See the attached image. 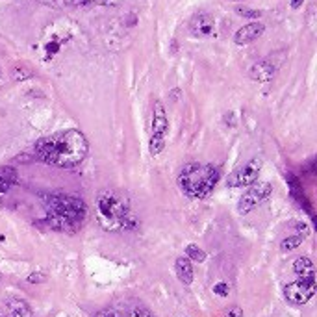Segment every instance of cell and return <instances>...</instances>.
Wrapping results in <instances>:
<instances>
[{
    "label": "cell",
    "instance_id": "4fadbf2b",
    "mask_svg": "<svg viewBox=\"0 0 317 317\" xmlns=\"http://www.w3.org/2000/svg\"><path fill=\"white\" fill-rule=\"evenodd\" d=\"M175 271H176V277L180 280L184 286H191L193 282V262H189L186 256H180V258H176L175 262Z\"/></svg>",
    "mask_w": 317,
    "mask_h": 317
},
{
    "label": "cell",
    "instance_id": "52a82bcc",
    "mask_svg": "<svg viewBox=\"0 0 317 317\" xmlns=\"http://www.w3.org/2000/svg\"><path fill=\"white\" fill-rule=\"evenodd\" d=\"M262 158H253L247 163H243L241 167H238L232 175L228 176V188H251L253 184H256L262 173Z\"/></svg>",
    "mask_w": 317,
    "mask_h": 317
},
{
    "label": "cell",
    "instance_id": "4dcf8cb0",
    "mask_svg": "<svg viewBox=\"0 0 317 317\" xmlns=\"http://www.w3.org/2000/svg\"><path fill=\"white\" fill-rule=\"evenodd\" d=\"M305 4V0H292V7L293 9H299V7Z\"/></svg>",
    "mask_w": 317,
    "mask_h": 317
},
{
    "label": "cell",
    "instance_id": "44dd1931",
    "mask_svg": "<svg viewBox=\"0 0 317 317\" xmlns=\"http://www.w3.org/2000/svg\"><path fill=\"white\" fill-rule=\"evenodd\" d=\"M0 176H2L9 186H13V184L17 182V171L13 167H0Z\"/></svg>",
    "mask_w": 317,
    "mask_h": 317
},
{
    "label": "cell",
    "instance_id": "d6986e66",
    "mask_svg": "<svg viewBox=\"0 0 317 317\" xmlns=\"http://www.w3.org/2000/svg\"><path fill=\"white\" fill-rule=\"evenodd\" d=\"M165 149V137H160V136H150L149 139V154L152 158L156 156H160Z\"/></svg>",
    "mask_w": 317,
    "mask_h": 317
},
{
    "label": "cell",
    "instance_id": "6da1fadb",
    "mask_svg": "<svg viewBox=\"0 0 317 317\" xmlns=\"http://www.w3.org/2000/svg\"><path fill=\"white\" fill-rule=\"evenodd\" d=\"M35 156L41 162L56 167H76L87 158L89 143L84 132L69 128L35 141Z\"/></svg>",
    "mask_w": 317,
    "mask_h": 317
},
{
    "label": "cell",
    "instance_id": "7402d4cb",
    "mask_svg": "<svg viewBox=\"0 0 317 317\" xmlns=\"http://www.w3.org/2000/svg\"><path fill=\"white\" fill-rule=\"evenodd\" d=\"M214 293L217 297H228V293H230V286L227 282H217L214 286Z\"/></svg>",
    "mask_w": 317,
    "mask_h": 317
},
{
    "label": "cell",
    "instance_id": "603a6c76",
    "mask_svg": "<svg viewBox=\"0 0 317 317\" xmlns=\"http://www.w3.org/2000/svg\"><path fill=\"white\" fill-rule=\"evenodd\" d=\"M121 0H80V4L84 6H93V4H100V6H115Z\"/></svg>",
    "mask_w": 317,
    "mask_h": 317
},
{
    "label": "cell",
    "instance_id": "30bf717a",
    "mask_svg": "<svg viewBox=\"0 0 317 317\" xmlns=\"http://www.w3.org/2000/svg\"><path fill=\"white\" fill-rule=\"evenodd\" d=\"M277 67L279 65H275L271 61V58H264L256 61V63L249 69V76L256 80V82H271L273 76H275V72H277Z\"/></svg>",
    "mask_w": 317,
    "mask_h": 317
},
{
    "label": "cell",
    "instance_id": "f546056e",
    "mask_svg": "<svg viewBox=\"0 0 317 317\" xmlns=\"http://www.w3.org/2000/svg\"><path fill=\"white\" fill-rule=\"evenodd\" d=\"M9 188H11V186H9V184H7V182L4 180L2 176H0V197H2V195H6Z\"/></svg>",
    "mask_w": 317,
    "mask_h": 317
},
{
    "label": "cell",
    "instance_id": "7a4b0ae2",
    "mask_svg": "<svg viewBox=\"0 0 317 317\" xmlns=\"http://www.w3.org/2000/svg\"><path fill=\"white\" fill-rule=\"evenodd\" d=\"M97 219L100 227L108 232L136 230L139 225L132 212L130 199L117 189H102L97 195Z\"/></svg>",
    "mask_w": 317,
    "mask_h": 317
},
{
    "label": "cell",
    "instance_id": "5b68a950",
    "mask_svg": "<svg viewBox=\"0 0 317 317\" xmlns=\"http://www.w3.org/2000/svg\"><path fill=\"white\" fill-rule=\"evenodd\" d=\"M273 193V186L269 182H256L253 184L251 188H247V191L240 197L238 201V214L240 215H247L251 214L253 210L266 202Z\"/></svg>",
    "mask_w": 317,
    "mask_h": 317
},
{
    "label": "cell",
    "instance_id": "d6a6232c",
    "mask_svg": "<svg viewBox=\"0 0 317 317\" xmlns=\"http://www.w3.org/2000/svg\"><path fill=\"white\" fill-rule=\"evenodd\" d=\"M149 317H154V316H149Z\"/></svg>",
    "mask_w": 317,
    "mask_h": 317
},
{
    "label": "cell",
    "instance_id": "d4e9b609",
    "mask_svg": "<svg viewBox=\"0 0 317 317\" xmlns=\"http://www.w3.org/2000/svg\"><path fill=\"white\" fill-rule=\"evenodd\" d=\"M26 282H30V284H43V282H46V275L45 273H30L28 275V279H26Z\"/></svg>",
    "mask_w": 317,
    "mask_h": 317
},
{
    "label": "cell",
    "instance_id": "83f0119b",
    "mask_svg": "<svg viewBox=\"0 0 317 317\" xmlns=\"http://www.w3.org/2000/svg\"><path fill=\"white\" fill-rule=\"evenodd\" d=\"M149 316H152L147 308H143V306H136L134 310L130 312V316L128 317H149Z\"/></svg>",
    "mask_w": 317,
    "mask_h": 317
},
{
    "label": "cell",
    "instance_id": "cb8c5ba5",
    "mask_svg": "<svg viewBox=\"0 0 317 317\" xmlns=\"http://www.w3.org/2000/svg\"><path fill=\"white\" fill-rule=\"evenodd\" d=\"M236 13L241 15V17H247V19H258L260 17V11L249 9V7H236Z\"/></svg>",
    "mask_w": 317,
    "mask_h": 317
},
{
    "label": "cell",
    "instance_id": "e0dca14e",
    "mask_svg": "<svg viewBox=\"0 0 317 317\" xmlns=\"http://www.w3.org/2000/svg\"><path fill=\"white\" fill-rule=\"evenodd\" d=\"M303 241H305V238L299 236V234H295V236H288V238H284V240L280 241V251H282V253L295 251V249H299V247L303 245Z\"/></svg>",
    "mask_w": 317,
    "mask_h": 317
},
{
    "label": "cell",
    "instance_id": "2e32d148",
    "mask_svg": "<svg viewBox=\"0 0 317 317\" xmlns=\"http://www.w3.org/2000/svg\"><path fill=\"white\" fill-rule=\"evenodd\" d=\"M286 184H288V188H290V193H292V197L295 199V201H301V204H303V202H306V197H305V191H303V186H301L299 178L293 175V173H288V175H286Z\"/></svg>",
    "mask_w": 317,
    "mask_h": 317
},
{
    "label": "cell",
    "instance_id": "1f68e13d",
    "mask_svg": "<svg viewBox=\"0 0 317 317\" xmlns=\"http://www.w3.org/2000/svg\"><path fill=\"white\" fill-rule=\"evenodd\" d=\"M0 280H2V275H0Z\"/></svg>",
    "mask_w": 317,
    "mask_h": 317
},
{
    "label": "cell",
    "instance_id": "ac0fdd59",
    "mask_svg": "<svg viewBox=\"0 0 317 317\" xmlns=\"http://www.w3.org/2000/svg\"><path fill=\"white\" fill-rule=\"evenodd\" d=\"M186 258H188L189 262H197V264H202V262L206 260V253H204V251H202L199 245L191 243V245L186 247Z\"/></svg>",
    "mask_w": 317,
    "mask_h": 317
},
{
    "label": "cell",
    "instance_id": "9c48e42d",
    "mask_svg": "<svg viewBox=\"0 0 317 317\" xmlns=\"http://www.w3.org/2000/svg\"><path fill=\"white\" fill-rule=\"evenodd\" d=\"M167 130H169V119H167L165 106H163L162 100H154V106H152V119H150V132H152V136L165 137Z\"/></svg>",
    "mask_w": 317,
    "mask_h": 317
},
{
    "label": "cell",
    "instance_id": "484cf974",
    "mask_svg": "<svg viewBox=\"0 0 317 317\" xmlns=\"http://www.w3.org/2000/svg\"><path fill=\"white\" fill-rule=\"evenodd\" d=\"M295 230H297V234L303 236V238H306V236L310 234V227L306 225L305 221H295Z\"/></svg>",
    "mask_w": 317,
    "mask_h": 317
},
{
    "label": "cell",
    "instance_id": "8992f818",
    "mask_svg": "<svg viewBox=\"0 0 317 317\" xmlns=\"http://www.w3.org/2000/svg\"><path fill=\"white\" fill-rule=\"evenodd\" d=\"M316 290H317L316 277L297 279L295 282H290L284 288V299L293 306H305L316 295Z\"/></svg>",
    "mask_w": 317,
    "mask_h": 317
},
{
    "label": "cell",
    "instance_id": "5bb4252c",
    "mask_svg": "<svg viewBox=\"0 0 317 317\" xmlns=\"http://www.w3.org/2000/svg\"><path fill=\"white\" fill-rule=\"evenodd\" d=\"M6 306H7V312H9V317H33L30 305H28L26 301H22V299H17V297L7 299Z\"/></svg>",
    "mask_w": 317,
    "mask_h": 317
},
{
    "label": "cell",
    "instance_id": "3957f363",
    "mask_svg": "<svg viewBox=\"0 0 317 317\" xmlns=\"http://www.w3.org/2000/svg\"><path fill=\"white\" fill-rule=\"evenodd\" d=\"M219 178V167H215L212 163L191 162L180 169V173L176 176V186L188 199L201 201L214 191Z\"/></svg>",
    "mask_w": 317,
    "mask_h": 317
},
{
    "label": "cell",
    "instance_id": "8fae6325",
    "mask_svg": "<svg viewBox=\"0 0 317 317\" xmlns=\"http://www.w3.org/2000/svg\"><path fill=\"white\" fill-rule=\"evenodd\" d=\"M264 32H266V26L262 22H249L234 33V43L236 45H249V43L256 41Z\"/></svg>",
    "mask_w": 317,
    "mask_h": 317
},
{
    "label": "cell",
    "instance_id": "277c9868",
    "mask_svg": "<svg viewBox=\"0 0 317 317\" xmlns=\"http://www.w3.org/2000/svg\"><path fill=\"white\" fill-rule=\"evenodd\" d=\"M39 197L45 202L46 210L50 214L63 217V219H67L69 223H74L78 227H82V223L87 217V204L80 197L63 193H41Z\"/></svg>",
    "mask_w": 317,
    "mask_h": 317
},
{
    "label": "cell",
    "instance_id": "ffe728a7",
    "mask_svg": "<svg viewBox=\"0 0 317 317\" xmlns=\"http://www.w3.org/2000/svg\"><path fill=\"white\" fill-rule=\"evenodd\" d=\"M32 69L26 67V65H15L11 71L13 80H28V78H32Z\"/></svg>",
    "mask_w": 317,
    "mask_h": 317
},
{
    "label": "cell",
    "instance_id": "4316f807",
    "mask_svg": "<svg viewBox=\"0 0 317 317\" xmlns=\"http://www.w3.org/2000/svg\"><path fill=\"white\" fill-rule=\"evenodd\" d=\"M225 317H243V308L238 305L230 306V308L225 312Z\"/></svg>",
    "mask_w": 317,
    "mask_h": 317
},
{
    "label": "cell",
    "instance_id": "7c38bea8",
    "mask_svg": "<svg viewBox=\"0 0 317 317\" xmlns=\"http://www.w3.org/2000/svg\"><path fill=\"white\" fill-rule=\"evenodd\" d=\"M39 223H45L46 227L50 228V230H56V232H65V234H74L78 230V225H74V223H69L67 219H63V217H58V215H54L48 212V215H46L43 221H39Z\"/></svg>",
    "mask_w": 317,
    "mask_h": 317
},
{
    "label": "cell",
    "instance_id": "f1b7e54d",
    "mask_svg": "<svg viewBox=\"0 0 317 317\" xmlns=\"http://www.w3.org/2000/svg\"><path fill=\"white\" fill-rule=\"evenodd\" d=\"M95 317H123L119 312L115 310H110V308H106V310H100L95 314Z\"/></svg>",
    "mask_w": 317,
    "mask_h": 317
},
{
    "label": "cell",
    "instance_id": "9a60e30c",
    "mask_svg": "<svg viewBox=\"0 0 317 317\" xmlns=\"http://www.w3.org/2000/svg\"><path fill=\"white\" fill-rule=\"evenodd\" d=\"M293 273L299 279H308V277H316V269H314V262L308 256H299L293 262Z\"/></svg>",
    "mask_w": 317,
    "mask_h": 317
},
{
    "label": "cell",
    "instance_id": "ba28073f",
    "mask_svg": "<svg viewBox=\"0 0 317 317\" xmlns=\"http://www.w3.org/2000/svg\"><path fill=\"white\" fill-rule=\"evenodd\" d=\"M215 28H217L215 17L206 11L195 13L189 20V32L195 37H212L215 35Z\"/></svg>",
    "mask_w": 317,
    "mask_h": 317
}]
</instances>
